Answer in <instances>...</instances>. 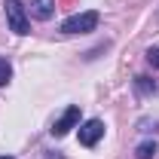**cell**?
Segmentation results:
<instances>
[{
	"instance_id": "5b68a950",
	"label": "cell",
	"mask_w": 159,
	"mask_h": 159,
	"mask_svg": "<svg viewBox=\"0 0 159 159\" xmlns=\"http://www.w3.org/2000/svg\"><path fill=\"white\" fill-rule=\"evenodd\" d=\"M31 16L40 21H49L55 16V0H31Z\"/></svg>"
},
{
	"instance_id": "6da1fadb",
	"label": "cell",
	"mask_w": 159,
	"mask_h": 159,
	"mask_svg": "<svg viewBox=\"0 0 159 159\" xmlns=\"http://www.w3.org/2000/svg\"><path fill=\"white\" fill-rule=\"evenodd\" d=\"M101 16L95 9H89V12H77V16H70V19L61 21V34H89V31H95L98 28Z\"/></svg>"
},
{
	"instance_id": "3957f363",
	"label": "cell",
	"mask_w": 159,
	"mask_h": 159,
	"mask_svg": "<svg viewBox=\"0 0 159 159\" xmlns=\"http://www.w3.org/2000/svg\"><path fill=\"white\" fill-rule=\"evenodd\" d=\"M77 125H80V107L70 104V107L52 122V135H55V138H64V135H67L70 129H77Z\"/></svg>"
},
{
	"instance_id": "9c48e42d",
	"label": "cell",
	"mask_w": 159,
	"mask_h": 159,
	"mask_svg": "<svg viewBox=\"0 0 159 159\" xmlns=\"http://www.w3.org/2000/svg\"><path fill=\"white\" fill-rule=\"evenodd\" d=\"M147 61H150L153 67H159V46H150V49H147Z\"/></svg>"
},
{
	"instance_id": "52a82bcc",
	"label": "cell",
	"mask_w": 159,
	"mask_h": 159,
	"mask_svg": "<svg viewBox=\"0 0 159 159\" xmlns=\"http://www.w3.org/2000/svg\"><path fill=\"white\" fill-rule=\"evenodd\" d=\"M153 156H156V144H153V141H144V144H138L135 159H153Z\"/></svg>"
},
{
	"instance_id": "8992f818",
	"label": "cell",
	"mask_w": 159,
	"mask_h": 159,
	"mask_svg": "<svg viewBox=\"0 0 159 159\" xmlns=\"http://www.w3.org/2000/svg\"><path fill=\"white\" fill-rule=\"evenodd\" d=\"M135 92H138L141 98H147V95H156V83L150 77H135Z\"/></svg>"
},
{
	"instance_id": "ba28073f",
	"label": "cell",
	"mask_w": 159,
	"mask_h": 159,
	"mask_svg": "<svg viewBox=\"0 0 159 159\" xmlns=\"http://www.w3.org/2000/svg\"><path fill=\"white\" fill-rule=\"evenodd\" d=\"M9 77H12V67H9V61H6V58H0V89L9 83Z\"/></svg>"
},
{
	"instance_id": "7a4b0ae2",
	"label": "cell",
	"mask_w": 159,
	"mask_h": 159,
	"mask_svg": "<svg viewBox=\"0 0 159 159\" xmlns=\"http://www.w3.org/2000/svg\"><path fill=\"white\" fill-rule=\"evenodd\" d=\"M3 9H6V21H9V31L12 34H31V21H28V12H25V6H21L19 0H6L3 3Z\"/></svg>"
},
{
	"instance_id": "277c9868",
	"label": "cell",
	"mask_w": 159,
	"mask_h": 159,
	"mask_svg": "<svg viewBox=\"0 0 159 159\" xmlns=\"http://www.w3.org/2000/svg\"><path fill=\"white\" fill-rule=\"evenodd\" d=\"M101 138H104V122L101 119H86L80 125V144L83 147H95Z\"/></svg>"
},
{
	"instance_id": "30bf717a",
	"label": "cell",
	"mask_w": 159,
	"mask_h": 159,
	"mask_svg": "<svg viewBox=\"0 0 159 159\" xmlns=\"http://www.w3.org/2000/svg\"><path fill=\"white\" fill-rule=\"evenodd\" d=\"M0 159H12V156H0Z\"/></svg>"
}]
</instances>
